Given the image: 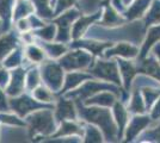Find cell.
I'll list each match as a JSON object with an SVG mask.
<instances>
[{"instance_id": "5bb4252c", "label": "cell", "mask_w": 160, "mask_h": 143, "mask_svg": "<svg viewBox=\"0 0 160 143\" xmlns=\"http://www.w3.org/2000/svg\"><path fill=\"white\" fill-rule=\"evenodd\" d=\"M126 17L123 16V13L118 11L116 7L113 6L112 4H108L103 14H102V21H99V25H104V26L113 27V26H120L127 23Z\"/></svg>"}, {"instance_id": "ba28073f", "label": "cell", "mask_w": 160, "mask_h": 143, "mask_svg": "<svg viewBox=\"0 0 160 143\" xmlns=\"http://www.w3.org/2000/svg\"><path fill=\"white\" fill-rule=\"evenodd\" d=\"M78 18H79V12L77 10L72 8L55 21V23L59 26L58 41L67 42L72 38V26H73V23Z\"/></svg>"}, {"instance_id": "f1b7e54d", "label": "cell", "mask_w": 160, "mask_h": 143, "mask_svg": "<svg viewBox=\"0 0 160 143\" xmlns=\"http://www.w3.org/2000/svg\"><path fill=\"white\" fill-rule=\"evenodd\" d=\"M46 50L52 57H60L67 51V48L62 43H53V44H46Z\"/></svg>"}, {"instance_id": "7402d4cb", "label": "cell", "mask_w": 160, "mask_h": 143, "mask_svg": "<svg viewBox=\"0 0 160 143\" xmlns=\"http://www.w3.org/2000/svg\"><path fill=\"white\" fill-rule=\"evenodd\" d=\"M75 119H68V121H62L60 129L56 132L55 136H84V126L74 122Z\"/></svg>"}, {"instance_id": "f546056e", "label": "cell", "mask_w": 160, "mask_h": 143, "mask_svg": "<svg viewBox=\"0 0 160 143\" xmlns=\"http://www.w3.org/2000/svg\"><path fill=\"white\" fill-rule=\"evenodd\" d=\"M33 11V7L29 4V2H25V1H18L17 6H16V10H14V18L18 19L19 17H24L27 14L31 13Z\"/></svg>"}, {"instance_id": "9a60e30c", "label": "cell", "mask_w": 160, "mask_h": 143, "mask_svg": "<svg viewBox=\"0 0 160 143\" xmlns=\"http://www.w3.org/2000/svg\"><path fill=\"white\" fill-rule=\"evenodd\" d=\"M102 11H98L97 13H93L91 16L86 17H80L74 21L73 26H72V38L73 40H79L81 36H84L85 32L88 30V27L91 26L93 23L100 21L102 18Z\"/></svg>"}, {"instance_id": "1f68e13d", "label": "cell", "mask_w": 160, "mask_h": 143, "mask_svg": "<svg viewBox=\"0 0 160 143\" xmlns=\"http://www.w3.org/2000/svg\"><path fill=\"white\" fill-rule=\"evenodd\" d=\"M33 97L36 98V100L38 102H52L53 99V94L50 92V89H47L46 87H37L33 91Z\"/></svg>"}, {"instance_id": "4316f807", "label": "cell", "mask_w": 160, "mask_h": 143, "mask_svg": "<svg viewBox=\"0 0 160 143\" xmlns=\"http://www.w3.org/2000/svg\"><path fill=\"white\" fill-rule=\"evenodd\" d=\"M84 141L85 142H104L105 137L103 131L91 123H87L86 125L84 126Z\"/></svg>"}, {"instance_id": "2e32d148", "label": "cell", "mask_w": 160, "mask_h": 143, "mask_svg": "<svg viewBox=\"0 0 160 143\" xmlns=\"http://www.w3.org/2000/svg\"><path fill=\"white\" fill-rule=\"evenodd\" d=\"M138 64L140 73L153 78L160 83V62L155 59V56L152 53L147 55L145 59L138 60Z\"/></svg>"}, {"instance_id": "44dd1931", "label": "cell", "mask_w": 160, "mask_h": 143, "mask_svg": "<svg viewBox=\"0 0 160 143\" xmlns=\"http://www.w3.org/2000/svg\"><path fill=\"white\" fill-rule=\"evenodd\" d=\"M11 105H12L14 111L18 112V115H20V116H25L30 111H33L35 109L41 107V105H38L36 102H33L29 97H20L18 99H12Z\"/></svg>"}, {"instance_id": "60d3db41", "label": "cell", "mask_w": 160, "mask_h": 143, "mask_svg": "<svg viewBox=\"0 0 160 143\" xmlns=\"http://www.w3.org/2000/svg\"><path fill=\"white\" fill-rule=\"evenodd\" d=\"M152 54H153L154 56H155V59L160 62V42L158 44L154 45V48L152 49Z\"/></svg>"}, {"instance_id": "4fadbf2b", "label": "cell", "mask_w": 160, "mask_h": 143, "mask_svg": "<svg viewBox=\"0 0 160 143\" xmlns=\"http://www.w3.org/2000/svg\"><path fill=\"white\" fill-rule=\"evenodd\" d=\"M120 100V95L115 93L113 91H102L97 94L90 97L88 99L84 100L85 105H94V106H102V107H110L112 109V106L116 102Z\"/></svg>"}, {"instance_id": "7bdbcfd3", "label": "cell", "mask_w": 160, "mask_h": 143, "mask_svg": "<svg viewBox=\"0 0 160 143\" xmlns=\"http://www.w3.org/2000/svg\"><path fill=\"white\" fill-rule=\"evenodd\" d=\"M133 1L134 0H122V4H123V6L124 7H127L128 5H130Z\"/></svg>"}, {"instance_id": "d590c367", "label": "cell", "mask_w": 160, "mask_h": 143, "mask_svg": "<svg viewBox=\"0 0 160 143\" xmlns=\"http://www.w3.org/2000/svg\"><path fill=\"white\" fill-rule=\"evenodd\" d=\"M19 60H20V53L19 51H13V53H11V54L7 56V60L5 62H6L7 67H14V66H17L19 63Z\"/></svg>"}, {"instance_id": "b9f144b4", "label": "cell", "mask_w": 160, "mask_h": 143, "mask_svg": "<svg viewBox=\"0 0 160 143\" xmlns=\"http://www.w3.org/2000/svg\"><path fill=\"white\" fill-rule=\"evenodd\" d=\"M0 110H6V104H5V97L4 94L1 93V91H0Z\"/></svg>"}, {"instance_id": "30bf717a", "label": "cell", "mask_w": 160, "mask_h": 143, "mask_svg": "<svg viewBox=\"0 0 160 143\" xmlns=\"http://www.w3.org/2000/svg\"><path fill=\"white\" fill-rule=\"evenodd\" d=\"M112 115L115 118V122H116V125H117V130H118V140L122 141L128 122L132 117V113L129 112L127 105L123 102L118 100L112 106Z\"/></svg>"}, {"instance_id": "e0dca14e", "label": "cell", "mask_w": 160, "mask_h": 143, "mask_svg": "<svg viewBox=\"0 0 160 143\" xmlns=\"http://www.w3.org/2000/svg\"><path fill=\"white\" fill-rule=\"evenodd\" d=\"M127 107L132 115H142V113H148L146 107V102L142 97V92L140 88L133 87L130 91V95L127 102Z\"/></svg>"}, {"instance_id": "6da1fadb", "label": "cell", "mask_w": 160, "mask_h": 143, "mask_svg": "<svg viewBox=\"0 0 160 143\" xmlns=\"http://www.w3.org/2000/svg\"><path fill=\"white\" fill-rule=\"evenodd\" d=\"M78 113L81 119L86 123H91L98 126L105 137L107 142H116L118 140V130L112 115V110L110 107H102L94 105L78 104Z\"/></svg>"}, {"instance_id": "f35d334b", "label": "cell", "mask_w": 160, "mask_h": 143, "mask_svg": "<svg viewBox=\"0 0 160 143\" xmlns=\"http://www.w3.org/2000/svg\"><path fill=\"white\" fill-rule=\"evenodd\" d=\"M8 82V74L6 70L0 69V87H5Z\"/></svg>"}, {"instance_id": "4dcf8cb0", "label": "cell", "mask_w": 160, "mask_h": 143, "mask_svg": "<svg viewBox=\"0 0 160 143\" xmlns=\"http://www.w3.org/2000/svg\"><path fill=\"white\" fill-rule=\"evenodd\" d=\"M27 56L32 62H41L44 59V51L36 45H31L27 49Z\"/></svg>"}, {"instance_id": "8d00e7d4", "label": "cell", "mask_w": 160, "mask_h": 143, "mask_svg": "<svg viewBox=\"0 0 160 143\" xmlns=\"http://www.w3.org/2000/svg\"><path fill=\"white\" fill-rule=\"evenodd\" d=\"M10 8H11V2L10 0H0V16L7 18L10 14Z\"/></svg>"}, {"instance_id": "ffe728a7", "label": "cell", "mask_w": 160, "mask_h": 143, "mask_svg": "<svg viewBox=\"0 0 160 143\" xmlns=\"http://www.w3.org/2000/svg\"><path fill=\"white\" fill-rule=\"evenodd\" d=\"M75 43L77 44H74V47L85 49V50H87L88 53H91L92 55L102 56V57L104 55V51L113 44L111 42H98V41H80V42H75Z\"/></svg>"}, {"instance_id": "ab89813d", "label": "cell", "mask_w": 160, "mask_h": 143, "mask_svg": "<svg viewBox=\"0 0 160 143\" xmlns=\"http://www.w3.org/2000/svg\"><path fill=\"white\" fill-rule=\"evenodd\" d=\"M74 1L75 0H59V11H61V10H65V8H67L68 6H71V5H73Z\"/></svg>"}, {"instance_id": "d4e9b609", "label": "cell", "mask_w": 160, "mask_h": 143, "mask_svg": "<svg viewBox=\"0 0 160 143\" xmlns=\"http://www.w3.org/2000/svg\"><path fill=\"white\" fill-rule=\"evenodd\" d=\"M138 142H160V119L147 128L136 140Z\"/></svg>"}, {"instance_id": "e575fe53", "label": "cell", "mask_w": 160, "mask_h": 143, "mask_svg": "<svg viewBox=\"0 0 160 143\" xmlns=\"http://www.w3.org/2000/svg\"><path fill=\"white\" fill-rule=\"evenodd\" d=\"M38 70H31L29 75H28V86H29V88L32 89L35 88L37 85H38V81H40V76H38V73H37Z\"/></svg>"}, {"instance_id": "9c48e42d", "label": "cell", "mask_w": 160, "mask_h": 143, "mask_svg": "<svg viewBox=\"0 0 160 143\" xmlns=\"http://www.w3.org/2000/svg\"><path fill=\"white\" fill-rule=\"evenodd\" d=\"M42 78L52 91H59L62 89L63 83V70L62 66L55 64V63H48L44 66L42 72Z\"/></svg>"}, {"instance_id": "d6a6232c", "label": "cell", "mask_w": 160, "mask_h": 143, "mask_svg": "<svg viewBox=\"0 0 160 143\" xmlns=\"http://www.w3.org/2000/svg\"><path fill=\"white\" fill-rule=\"evenodd\" d=\"M37 35L40 36L41 38L46 40V41H50V40H53L54 36H55V26L54 25L44 26L43 29H41L40 31H37Z\"/></svg>"}, {"instance_id": "52a82bcc", "label": "cell", "mask_w": 160, "mask_h": 143, "mask_svg": "<svg viewBox=\"0 0 160 143\" xmlns=\"http://www.w3.org/2000/svg\"><path fill=\"white\" fill-rule=\"evenodd\" d=\"M54 118L52 113L44 110V111H38L35 112L32 116L29 118V124H30V131L31 134H50L55 130V124H54Z\"/></svg>"}, {"instance_id": "277c9868", "label": "cell", "mask_w": 160, "mask_h": 143, "mask_svg": "<svg viewBox=\"0 0 160 143\" xmlns=\"http://www.w3.org/2000/svg\"><path fill=\"white\" fill-rule=\"evenodd\" d=\"M154 121L151 118V116L148 113H142V115H132L128 125L124 131L123 135V140L124 142H134L138 140V137L140 136L141 134L149 128Z\"/></svg>"}, {"instance_id": "74e56055", "label": "cell", "mask_w": 160, "mask_h": 143, "mask_svg": "<svg viewBox=\"0 0 160 143\" xmlns=\"http://www.w3.org/2000/svg\"><path fill=\"white\" fill-rule=\"evenodd\" d=\"M0 119L4 123H11V124H17V125H24L17 117H14V116H7V115L4 116V115H1V116H0Z\"/></svg>"}, {"instance_id": "ac0fdd59", "label": "cell", "mask_w": 160, "mask_h": 143, "mask_svg": "<svg viewBox=\"0 0 160 143\" xmlns=\"http://www.w3.org/2000/svg\"><path fill=\"white\" fill-rule=\"evenodd\" d=\"M77 116H78V110L72 100H65V99L59 100L55 112V117L58 121L75 119Z\"/></svg>"}, {"instance_id": "836d02e7", "label": "cell", "mask_w": 160, "mask_h": 143, "mask_svg": "<svg viewBox=\"0 0 160 143\" xmlns=\"http://www.w3.org/2000/svg\"><path fill=\"white\" fill-rule=\"evenodd\" d=\"M148 115L151 116V118L154 122L160 119V97L157 99V102L153 104V106L151 107V110L148 111Z\"/></svg>"}, {"instance_id": "3957f363", "label": "cell", "mask_w": 160, "mask_h": 143, "mask_svg": "<svg viewBox=\"0 0 160 143\" xmlns=\"http://www.w3.org/2000/svg\"><path fill=\"white\" fill-rule=\"evenodd\" d=\"M60 64L66 70H85L90 69L93 64V55L85 49L78 48L77 50L63 55L60 60Z\"/></svg>"}, {"instance_id": "cb8c5ba5", "label": "cell", "mask_w": 160, "mask_h": 143, "mask_svg": "<svg viewBox=\"0 0 160 143\" xmlns=\"http://www.w3.org/2000/svg\"><path fill=\"white\" fill-rule=\"evenodd\" d=\"M141 92H142V97L146 102L147 112L151 110L153 106V104L157 102V99L160 97V85H149V86H145L142 87Z\"/></svg>"}, {"instance_id": "7a4b0ae2", "label": "cell", "mask_w": 160, "mask_h": 143, "mask_svg": "<svg viewBox=\"0 0 160 143\" xmlns=\"http://www.w3.org/2000/svg\"><path fill=\"white\" fill-rule=\"evenodd\" d=\"M88 73L98 80L111 82L122 87V80H121L120 67H118L117 59H107V57L99 59L93 62L91 68L88 69Z\"/></svg>"}, {"instance_id": "83f0119b", "label": "cell", "mask_w": 160, "mask_h": 143, "mask_svg": "<svg viewBox=\"0 0 160 143\" xmlns=\"http://www.w3.org/2000/svg\"><path fill=\"white\" fill-rule=\"evenodd\" d=\"M17 38L13 35H6L0 37V60L5 59V56H8L11 51L16 48Z\"/></svg>"}, {"instance_id": "8fae6325", "label": "cell", "mask_w": 160, "mask_h": 143, "mask_svg": "<svg viewBox=\"0 0 160 143\" xmlns=\"http://www.w3.org/2000/svg\"><path fill=\"white\" fill-rule=\"evenodd\" d=\"M159 42H160V24L147 27L145 38H143V41L141 43L140 54H139L138 60L145 59L147 55L151 54L154 45L158 44Z\"/></svg>"}, {"instance_id": "d6986e66", "label": "cell", "mask_w": 160, "mask_h": 143, "mask_svg": "<svg viewBox=\"0 0 160 143\" xmlns=\"http://www.w3.org/2000/svg\"><path fill=\"white\" fill-rule=\"evenodd\" d=\"M93 76L86 73V72H81V70H72V73L67 74L66 79H65V86L61 89V93L67 92L69 89L78 88L82 82H85L88 79H92Z\"/></svg>"}, {"instance_id": "603a6c76", "label": "cell", "mask_w": 160, "mask_h": 143, "mask_svg": "<svg viewBox=\"0 0 160 143\" xmlns=\"http://www.w3.org/2000/svg\"><path fill=\"white\" fill-rule=\"evenodd\" d=\"M142 24L143 27L152 26V25H158L160 24V0H153L151 6L146 12L145 17L142 18Z\"/></svg>"}, {"instance_id": "7c38bea8", "label": "cell", "mask_w": 160, "mask_h": 143, "mask_svg": "<svg viewBox=\"0 0 160 143\" xmlns=\"http://www.w3.org/2000/svg\"><path fill=\"white\" fill-rule=\"evenodd\" d=\"M153 0H134L130 5H128L123 12L128 21H142L146 12L151 6Z\"/></svg>"}, {"instance_id": "5b68a950", "label": "cell", "mask_w": 160, "mask_h": 143, "mask_svg": "<svg viewBox=\"0 0 160 143\" xmlns=\"http://www.w3.org/2000/svg\"><path fill=\"white\" fill-rule=\"evenodd\" d=\"M118 67H120L121 80H122V88L127 93H130L133 82L135 78L139 75V64L138 60H129V59H117Z\"/></svg>"}, {"instance_id": "484cf974", "label": "cell", "mask_w": 160, "mask_h": 143, "mask_svg": "<svg viewBox=\"0 0 160 143\" xmlns=\"http://www.w3.org/2000/svg\"><path fill=\"white\" fill-rule=\"evenodd\" d=\"M24 72L22 69L14 70L12 74V79L10 81V86L7 88V93L10 95H17L22 92V89L24 88Z\"/></svg>"}, {"instance_id": "8992f818", "label": "cell", "mask_w": 160, "mask_h": 143, "mask_svg": "<svg viewBox=\"0 0 160 143\" xmlns=\"http://www.w3.org/2000/svg\"><path fill=\"white\" fill-rule=\"evenodd\" d=\"M140 54V48L130 42H118L104 51L103 57L107 59H129L136 60Z\"/></svg>"}]
</instances>
